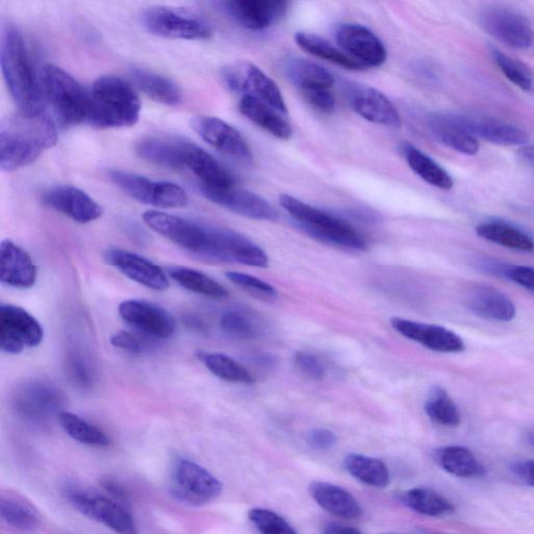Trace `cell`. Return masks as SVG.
I'll use <instances>...</instances> for the list:
<instances>
[{"label":"cell","mask_w":534,"mask_h":534,"mask_svg":"<svg viewBox=\"0 0 534 534\" xmlns=\"http://www.w3.org/2000/svg\"><path fill=\"white\" fill-rule=\"evenodd\" d=\"M57 141L55 121L45 112L36 116L11 114L0 123V167L11 173L29 166Z\"/></svg>","instance_id":"6da1fadb"},{"label":"cell","mask_w":534,"mask_h":534,"mask_svg":"<svg viewBox=\"0 0 534 534\" xmlns=\"http://www.w3.org/2000/svg\"><path fill=\"white\" fill-rule=\"evenodd\" d=\"M0 64L7 87L19 112L36 116L45 112V96L24 43L15 24L3 23L0 30Z\"/></svg>","instance_id":"7a4b0ae2"},{"label":"cell","mask_w":534,"mask_h":534,"mask_svg":"<svg viewBox=\"0 0 534 534\" xmlns=\"http://www.w3.org/2000/svg\"><path fill=\"white\" fill-rule=\"evenodd\" d=\"M143 221L187 253L207 262H228L225 251L226 229L151 210L143 214Z\"/></svg>","instance_id":"3957f363"},{"label":"cell","mask_w":534,"mask_h":534,"mask_svg":"<svg viewBox=\"0 0 534 534\" xmlns=\"http://www.w3.org/2000/svg\"><path fill=\"white\" fill-rule=\"evenodd\" d=\"M88 124L99 129L133 127L138 123L141 102L125 80L114 76L97 79L91 89Z\"/></svg>","instance_id":"277c9868"},{"label":"cell","mask_w":534,"mask_h":534,"mask_svg":"<svg viewBox=\"0 0 534 534\" xmlns=\"http://www.w3.org/2000/svg\"><path fill=\"white\" fill-rule=\"evenodd\" d=\"M280 204L297 224L310 236L324 244L351 251H364L368 241L351 224L324 210L283 194Z\"/></svg>","instance_id":"5b68a950"},{"label":"cell","mask_w":534,"mask_h":534,"mask_svg":"<svg viewBox=\"0 0 534 534\" xmlns=\"http://www.w3.org/2000/svg\"><path fill=\"white\" fill-rule=\"evenodd\" d=\"M42 89L59 123L64 127L88 124L89 90L85 89L64 69L47 64L42 70Z\"/></svg>","instance_id":"8992f818"},{"label":"cell","mask_w":534,"mask_h":534,"mask_svg":"<svg viewBox=\"0 0 534 534\" xmlns=\"http://www.w3.org/2000/svg\"><path fill=\"white\" fill-rule=\"evenodd\" d=\"M64 494L78 512L103 524L116 534H139L138 526L126 505L108 495L90 491L79 485H67Z\"/></svg>","instance_id":"52a82bcc"},{"label":"cell","mask_w":534,"mask_h":534,"mask_svg":"<svg viewBox=\"0 0 534 534\" xmlns=\"http://www.w3.org/2000/svg\"><path fill=\"white\" fill-rule=\"evenodd\" d=\"M223 483L207 469L187 458L175 461L171 472V494L184 504L200 507L223 493Z\"/></svg>","instance_id":"ba28073f"},{"label":"cell","mask_w":534,"mask_h":534,"mask_svg":"<svg viewBox=\"0 0 534 534\" xmlns=\"http://www.w3.org/2000/svg\"><path fill=\"white\" fill-rule=\"evenodd\" d=\"M144 27L156 36L181 40H207L213 35L202 16L185 9L153 7L142 16Z\"/></svg>","instance_id":"9c48e42d"},{"label":"cell","mask_w":534,"mask_h":534,"mask_svg":"<svg viewBox=\"0 0 534 534\" xmlns=\"http://www.w3.org/2000/svg\"><path fill=\"white\" fill-rule=\"evenodd\" d=\"M109 177L130 198L144 205L169 209L185 207L189 202L186 191L175 183L154 181L124 171H111Z\"/></svg>","instance_id":"30bf717a"},{"label":"cell","mask_w":534,"mask_h":534,"mask_svg":"<svg viewBox=\"0 0 534 534\" xmlns=\"http://www.w3.org/2000/svg\"><path fill=\"white\" fill-rule=\"evenodd\" d=\"M222 75L232 91L254 96L281 114L287 113L280 88L256 65L246 61L231 63L224 67Z\"/></svg>","instance_id":"8fae6325"},{"label":"cell","mask_w":534,"mask_h":534,"mask_svg":"<svg viewBox=\"0 0 534 534\" xmlns=\"http://www.w3.org/2000/svg\"><path fill=\"white\" fill-rule=\"evenodd\" d=\"M44 337L40 323L26 309L3 304L0 306V348L8 354L38 347Z\"/></svg>","instance_id":"7c38bea8"},{"label":"cell","mask_w":534,"mask_h":534,"mask_svg":"<svg viewBox=\"0 0 534 534\" xmlns=\"http://www.w3.org/2000/svg\"><path fill=\"white\" fill-rule=\"evenodd\" d=\"M479 22L485 32L507 46L528 50L534 45L531 24L514 10L495 6L485 8L479 14Z\"/></svg>","instance_id":"4fadbf2b"},{"label":"cell","mask_w":534,"mask_h":534,"mask_svg":"<svg viewBox=\"0 0 534 534\" xmlns=\"http://www.w3.org/2000/svg\"><path fill=\"white\" fill-rule=\"evenodd\" d=\"M14 399L18 414L35 424L59 417L64 404V396L57 387L40 381L24 383Z\"/></svg>","instance_id":"5bb4252c"},{"label":"cell","mask_w":534,"mask_h":534,"mask_svg":"<svg viewBox=\"0 0 534 534\" xmlns=\"http://www.w3.org/2000/svg\"><path fill=\"white\" fill-rule=\"evenodd\" d=\"M120 318L137 332L152 339H167L176 332L172 314L163 307L142 300H128L119 305Z\"/></svg>","instance_id":"9a60e30c"},{"label":"cell","mask_w":534,"mask_h":534,"mask_svg":"<svg viewBox=\"0 0 534 534\" xmlns=\"http://www.w3.org/2000/svg\"><path fill=\"white\" fill-rule=\"evenodd\" d=\"M191 128L224 155L242 163L252 162L253 154L247 140L223 119L213 116L194 117Z\"/></svg>","instance_id":"2e32d148"},{"label":"cell","mask_w":534,"mask_h":534,"mask_svg":"<svg viewBox=\"0 0 534 534\" xmlns=\"http://www.w3.org/2000/svg\"><path fill=\"white\" fill-rule=\"evenodd\" d=\"M335 40L341 50L363 68L379 67L387 59L382 41L361 24H341L335 31Z\"/></svg>","instance_id":"e0dca14e"},{"label":"cell","mask_w":534,"mask_h":534,"mask_svg":"<svg viewBox=\"0 0 534 534\" xmlns=\"http://www.w3.org/2000/svg\"><path fill=\"white\" fill-rule=\"evenodd\" d=\"M203 196L210 202L238 215L257 221H275V208L258 194L248 190L230 187H208L200 185Z\"/></svg>","instance_id":"ac0fdd59"},{"label":"cell","mask_w":534,"mask_h":534,"mask_svg":"<svg viewBox=\"0 0 534 534\" xmlns=\"http://www.w3.org/2000/svg\"><path fill=\"white\" fill-rule=\"evenodd\" d=\"M44 203L79 224L99 220L104 209L82 189L71 185H59L48 189L43 196Z\"/></svg>","instance_id":"d6986e66"},{"label":"cell","mask_w":534,"mask_h":534,"mask_svg":"<svg viewBox=\"0 0 534 534\" xmlns=\"http://www.w3.org/2000/svg\"><path fill=\"white\" fill-rule=\"evenodd\" d=\"M106 262L131 280L156 291L169 287V279L162 267L138 254L110 249L105 253Z\"/></svg>","instance_id":"ffe728a7"},{"label":"cell","mask_w":534,"mask_h":534,"mask_svg":"<svg viewBox=\"0 0 534 534\" xmlns=\"http://www.w3.org/2000/svg\"><path fill=\"white\" fill-rule=\"evenodd\" d=\"M392 327L402 336L439 353H460L465 350V343L453 331L436 325H429L401 318L391 320Z\"/></svg>","instance_id":"44dd1931"},{"label":"cell","mask_w":534,"mask_h":534,"mask_svg":"<svg viewBox=\"0 0 534 534\" xmlns=\"http://www.w3.org/2000/svg\"><path fill=\"white\" fill-rule=\"evenodd\" d=\"M192 142L177 137H148L139 141L136 145V153L140 158L154 165L172 169V171H184Z\"/></svg>","instance_id":"7402d4cb"},{"label":"cell","mask_w":534,"mask_h":534,"mask_svg":"<svg viewBox=\"0 0 534 534\" xmlns=\"http://www.w3.org/2000/svg\"><path fill=\"white\" fill-rule=\"evenodd\" d=\"M224 6L235 21L251 31L269 29L280 21L288 10V4L278 0H231Z\"/></svg>","instance_id":"603a6c76"},{"label":"cell","mask_w":534,"mask_h":534,"mask_svg":"<svg viewBox=\"0 0 534 534\" xmlns=\"http://www.w3.org/2000/svg\"><path fill=\"white\" fill-rule=\"evenodd\" d=\"M350 102L354 111L370 123L398 128L402 124L396 106L379 90L367 86L351 89Z\"/></svg>","instance_id":"cb8c5ba5"},{"label":"cell","mask_w":534,"mask_h":534,"mask_svg":"<svg viewBox=\"0 0 534 534\" xmlns=\"http://www.w3.org/2000/svg\"><path fill=\"white\" fill-rule=\"evenodd\" d=\"M37 266L32 257L13 241L0 246V281L14 288L28 289L37 282Z\"/></svg>","instance_id":"d4e9b609"},{"label":"cell","mask_w":534,"mask_h":534,"mask_svg":"<svg viewBox=\"0 0 534 534\" xmlns=\"http://www.w3.org/2000/svg\"><path fill=\"white\" fill-rule=\"evenodd\" d=\"M467 307L478 317L507 323L516 317V306L511 298L491 286H475L467 297Z\"/></svg>","instance_id":"484cf974"},{"label":"cell","mask_w":534,"mask_h":534,"mask_svg":"<svg viewBox=\"0 0 534 534\" xmlns=\"http://www.w3.org/2000/svg\"><path fill=\"white\" fill-rule=\"evenodd\" d=\"M428 126L432 135L446 147L468 156L479 152L477 138L464 128L459 115L435 113L429 117Z\"/></svg>","instance_id":"4316f807"},{"label":"cell","mask_w":534,"mask_h":534,"mask_svg":"<svg viewBox=\"0 0 534 534\" xmlns=\"http://www.w3.org/2000/svg\"><path fill=\"white\" fill-rule=\"evenodd\" d=\"M459 118L464 128L476 138L480 137L505 147L524 145L528 141V135L524 130L505 121L463 115H459Z\"/></svg>","instance_id":"83f0119b"},{"label":"cell","mask_w":534,"mask_h":534,"mask_svg":"<svg viewBox=\"0 0 534 534\" xmlns=\"http://www.w3.org/2000/svg\"><path fill=\"white\" fill-rule=\"evenodd\" d=\"M309 493L325 511L337 518L354 520L362 516V507L345 489L328 482H313Z\"/></svg>","instance_id":"f1b7e54d"},{"label":"cell","mask_w":534,"mask_h":534,"mask_svg":"<svg viewBox=\"0 0 534 534\" xmlns=\"http://www.w3.org/2000/svg\"><path fill=\"white\" fill-rule=\"evenodd\" d=\"M0 516L10 528L21 533H34L41 526L36 506L15 492L3 493L0 497Z\"/></svg>","instance_id":"f546056e"},{"label":"cell","mask_w":534,"mask_h":534,"mask_svg":"<svg viewBox=\"0 0 534 534\" xmlns=\"http://www.w3.org/2000/svg\"><path fill=\"white\" fill-rule=\"evenodd\" d=\"M239 111L253 124L278 139L288 140L293 135V129L281 113L254 96H241Z\"/></svg>","instance_id":"4dcf8cb0"},{"label":"cell","mask_w":534,"mask_h":534,"mask_svg":"<svg viewBox=\"0 0 534 534\" xmlns=\"http://www.w3.org/2000/svg\"><path fill=\"white\" fill-rule=\"evenodd\" d=\"M131 77L136 86L153 101L165 106H178L183 99L180 87L171 79L152 70L133 68Z\"/></svg>","instance_id":"1f68e13d"},{"label":"cell","mask_w":534,"mask_h":534,"mask_svg":"<svg viewBox=\"0 0 534 534\" xmlns=\"http://www.w3.org/2000/svg\"><path fill=\"white\" fill-rule=\"evenodd\" d=\"M187 169L200 180L202 186L230 187L235 185V178L228 169L197 144H193Z\"/></svg>","instance_id":"d6a6232c"},{"label":"cell","mask_w":534,"mask_h":534,"mask_svg":"<svg viewBox=\"0 0 534 534\" xmlns=\"http://www.w3.org/2000/svg\"><path fill=\"white\" fill-rule=\"evenodd\" d=\"M477 235L501 247L534 254V240L523 230L502 222L490 221L477 226Z\"/></svg>","instance_id":"836d02e7"},{"label":"cell","mask_w":534,"mask_h":534,"mask_svg":"<svg viewBox=\"0 0 534 534\" xmlns=\"http://www.w3.org/2000/svg\"><path fill=\"white\" fill-rule=\"evenodd\" d=\"M167 274L193 294L214 300H224L229 296V291L220 282L191 267L171 266L168 267Z\"/></svg>","instance_id":"e575fe53"},{"label":"cell","mask_w":534,"mask_h":534,"mask_svg":"<svg viewBox=\"0 0 534 534\" xmlns=\"http://www.w3.org/2000/svg\"><path fill=\"white\" fill-rule=\"evenodd\" d=\"M345 468L355 479L372 488L384 489L391 481L390 470L378 458L352 453L345 458Z\"/></svg>","instance_id":"d590c367"},{"label":"cell","mask_w":534,"mask_h":534,"mask_svg":"<svg viewBox=\"0 0 534 534\" xmlns=\"http://www.w3.org/2000/svg\"><path fill=\"white\" fill-rule=\"evenodd\" d=\"M403 153L412 171L426 183L442 190L453 188V179L445 169L414 145H404Z\"/></svg>","instance_id":"8d00e7d4"},{"label":"cell","mask_w":534,"mask_h":534,"mask_svg":"<svg viewBox=\"0 0 534 534\" xmlns=\"http://www.w3.org/2000/svg\"><path fill=\"white\" fill-rule=\"evenodd\" d=\"M435 459L447 473L459 478H474L484 474V468L467 448L448 446L435 452Z\"/></svg>","instance_id":"74e56055"},{"label":"cell","mask_w":534,"mask_h":534,"mask_svg":"<svg viewBox=\"0 0 534 534\" xmlns=\"http://www.w3.org/2000/svg\"><path fill=\"white\" fill-rule=\"evenodd\" d=\"M287 75L300 91L312 88L331 89L335 83L330 71L304 59L291 60L287 65Z\"/></svg>","instance_id":"f35d334b"},{"label":"cell","mask_w":534,"mask_h":534,"mask_svg":"<svg viewBox=\"0 0 534 534\" xmlns=\"http://www.w3.org/2000/svg\"><path fill=\"white\" fill-rule=\"evenodd\" d=\"M401 500L411 511L428 517H444L455 511L454 505L447 498L429 489L409 490Z\"/></svg>","instance_id":"ab89813d"},{"label":"cell","mask_w":534,"mask_h":534,"mask_svg":"<svg viewBox=\"0 0 534 534\" xmlns=\"http://www.w3.org/2000/svg\"><path fill=\"white\" fill-rule=\"evenodd\" d=\"M296 42L303 51L313 57L333 63L349 70L364 69L359 63L347 56L342 50L332 45L324 38L308 33H298Z\"/></svg>","instance_id":"60d3db41"},{"label":"cell","mask_w":534,"mask_h":534,"mask_svg":"<svg viewBox=\"0 0 534 534\" xmlns=\"http://www.w3.org/2000/svg\"><path fill=\"white\" fill-rule=\"evenodd\" d=\"M200 361L215 377L227 382L253 384L255 378L232 357L222 353L201 351L197 354Z\"/></svg>","instance_id":"b9f144b4"},{"label":"cell","mask_w":534,"mask_h":534,"mask_svg":"<svg viewBox=\"0 0 534 534\" xmlns=\"http://www.w3.org/2000/svg\"><path fill=\"white\" fill-rule=\"evenodd\" d=\"M58 418L61 427L71 439L91 447L110 446L111 440L106 432L72 412L62 411Z\"/></svg>","instance_id":"7bdbcfd3"},{"label":"cell","mask_w":534,"mask_h":534,"mask_svg":"<svg viewBox=\"0 0 534 534\" xmlns=\"http://www.w3.org/2000/svg\"><path fill=\"white\" fill-rule=\"evenodd\" d=\"M427 416L436 424L456 428L461 423L460 412L452 398L442 387H434L426 403Z\"/></svg>","instance_id":"ee69618b"},{"label":"cell","mask_w":534,"mask_h":534,"mask_svg":"<svg viewBox=\"0 0 534 534\" xmlns=\"http://www.w3.org/2000/svg\"><path fill=\"white\" fill-rule=\"evenodd\" d=\"M492 57L504 77L515 86L529 91L533 84L532 72L521 61L504 54L496 47H491Z\"/></svg>","instance_id":"f6af8a7d"},{"label":"cell","mask_w":534,"mask_h":534,"mask_svg":"<svg viewBox=\"0 0 534 534\" xmlns=\"http://www.w3.org/2000/svg\"><path fill=\"white\" fill-rule=\"evenodd\" d=\"M249 519L261 534H298L293 526L271 509L253 508L249 512Z\"/></svg>","instance_id":"bcb514c9"},{"label":"cell","mask_w":534,"mask_h":534,"mask_svg":"<svg viewBox=\"0 0 534 534\" xmlns=\"http://www.w3.org/2000/svg\"><path fill=\"white\" fill-rule=\"evenodd\" d=\"M221 328L229 336L237 339H253L257 329L244 312L230 310L221 318Z\"/></svg>","instance_id":"7dc6e473"},{"label":"cell","mask_w":534,"mask_h":534,"mask_svg":"<svg viewBox=\"0 0 534 534\" xmlns=\"http://www.w3.org/2000/svg\"><path fill=\"white\" fill-rule=\"evenodd\" d=\"M226 276L234 285L256 298L273 301L278 296L274 286L257 277L238 272H228Z\"/></svg>","instance_id":"c3c4849f"},{"label":"cell","mask_w":534,"mask_h":534,"mask_svg":"<svg viewBox=\"0 0 534 534\" xmlns=\"http://www.w3.org/2000/svg\"><path fill=\"white\" fill-rule=\"evenodd\" d=\"M68 374L72 381L83 388H88L93 383V371L89 362L82 354L74 353L68 360Z\"/></svg>","instance_id":"681fc988"},{"label":"cell","mask_w":534,"mask_h":534,"mask_svg":"<svg viewBox=\"0 0 534 534\" xmlns=\"http://www.w3.org/2000/svg\"><path fill=\"white\" fill-rule=\"evenodd\" d=\"M305 101L315 110L330 114L335 110L336 101L331 89L312 88L302 90Z\"/></svg>","instance_id":"f907efd6"},{"label":"cell","mask_w":534,"mask_h":534,"mask_svg":"<svg viewBox=\"0 0 534 534\" xmlns=\"http://www.w3.org/2000/svg\"><path fill=\"white\" fill-rule=\"evenodd\" d=\"M295 363L298 370L311 380L321 381L326 376L324 364L310 353H297L295 355Z\"/></svg>","instance_id":"816d5d0a"},{"label":"cell","mask_w":534,"mask_h":534,"mask_svg":"<svg viewBox=\"0 0 534 534\" xmlns=\"http://www.w3.org/2000/svg\"><path fill=\"white\" fill-rule=\"evenodd\" d=\"M111 344L124 352L132 355H139L147 349L141 339L132 332L119 331L111 337Z\"/></svg>","instance_id":"f5cc1de1"},{"label":"cell","mask_w":534,"mask_h":534,"mask_svg":"<svg viewBox=\"0 0 534 534\" xmlns=\"http://www.w3.org/2000/svg\"><path fill=\"white\" fill-rule=\"evenodd\" d=\"M307 443L312 449L319 451H327L332 449L336 445L337 436L329 429H312L307 434Z\"/></svg>","instance_id":"db71d44e"},{"label":"cell","mask_w":534,"mask_h":534,"mask_svg":"<svg viewBox=\"0 0 534 534\" xmlns=\"http://www.w3.org/2000/svg\"><path fill=\"white\" fill-rule=\"evenodd\" d=\"M503 274L516 284L534 293V269L529 266H509L503 270Z\"/></svg>","instance_id":"11a10c76"},{"label":"cell","mask_w":534,"mask_h":534,"mask_svg":"<svg viewBox=\"0 0 534 534\" xmlns=\"http://www.w3.org/2000/svg\"><path fill=\"white\" fill-rule=\"evenodd\" d=\"M101 487L104 489L106 494L116 500L117 502L127 506L129 503V494L126 489L118 483L116 480L111 478H104L101 481Z\"/></svg>","instance_id":"9f6ffc18"},{"label":"cell","mask_w":534,"mask_h":534,"mask_svg":"<svg viewBox=\"0 0 534 534\" xmlns=\"http://www.w3.org/2000/svg\"><path fill=\"white\" fill-rule=\"evenodd\" d=\"M512 470L524 483L534 487V459L520 461L512 467Z\"/></svg>","instance_id":"6f0895ef"},{"label":"cell","mask_w":534,"mask_h":534,"mask_svg":"<svg viewBox=\"0 0 534 534\" xmlns=\"http://www.w3.org/2000/svg\"><path fill=\"white\" fill-rule=\"evenodd\" d=\"M323 534H363L358 529L343 525V524H337V523H331L329 524Z\"/></svg>","instance_id":"680465c9"},{"label":"cell","mask_w":534,"mask_h":534,"mask_svg":"<svg viewBox=\"0 0 534 534\" xmlns=\"http://www.w3.org/2000/svg\"><path fill=\"white\" fill-rule=\"evenodd\" d=\"M518 159L531 167H534V147L533 145H525L517 153Z\"/></svg>","instance_id":"91938a15"},{"label":"cell","mask_w":534,"mask_h":534,"mask_svg":"<svg viewBox=\"0 0 534 534\" xmlns=\"http://www.w3.org/2000/svg\"><path fill=\"white\" fill-rule=\"evenodd\" d=\"M418 534H449V533L427 529V528H420L418 529Z\"/></svg>","instance_id":"94428289"},{"label":"cell","mask_w":534,"mask_h":534,"mask_svg":"<svg viewBox=\"0 0 534 534\" xmlns=\"http://www.w3.org/2000/svg\"><path fill=\"white\" fill-rule=\"evenodd\" d=\"M527 443L532 447L534 448V430H531L530 432H528L527 434Z\"/></svg>","instance_id":"6125c7cd"}]
</instances>
